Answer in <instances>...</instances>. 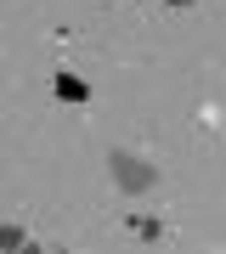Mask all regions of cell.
Wrapping results in <instances>:
<instances>
[{"instance_id":"6da1fadb","label":"cell","mask_w":226,"mask_h":254,"mask_svg":"<svg viewBox=\"0 0 226 254\" xmlns=\"http://www.w3.org/2000/svg\"><path fill=\"white\" fill-rule=\"evenodd\" d=\"M108 175L119 192H130V198H142V192L158 187V164H147L142 153H130V147H113L108 153Z\"/></svg>"},{"instance_id":"52a82bcc","label":"cell","mask_w":226,"mask_h":254,"mask_svg":"<svg viewBox=\"0 0 226 254\" xmlns=\"http://www.w3.org/2000/svg\"><path fill=\"white\" fill-rule=\"evenodd\" d=\"M51 254H68V249H51Z\"/></svg>"},{"instance_id":"5b68a950","label":"cell","mask_w":226,"mask_h":254,"mask_svg":"<svg viewBox=\"0 0 226 254\" xmlns=\"http://www.w3.org/2000/svg\"><path fill=\"white\" fill-rule=\"evenodd\" d=\"M23 254H45V249H40V243H28V249H23Z\"/></svg>"},{"instance_id":"8992f818","label":"cell","mask_w":226,"mask_h":254,"mask_svg":"<svg viewBox=\"0 0 226 254\" xmlns=\"http://www.w3.org/2000/svg\"><path fill=\"white\" fill-rule=\"evenodd\" d=\"M164 6H192V0H164Z\"/></svg>"},{"instance_id":"7a4b0ae2","label":"cell","mask_w":226,"mask_h":254,"mask_svg":"<svg viewBox=\"0 0 226 254\" xmlns=\"http://www.w3.org/2000/svg\"><path fill=\"white\" fill-rule=\"evenodd\" d=\"M51 91L63 96V102H90V85L79 79V73H57V79H51Z\"/></svg>"},{"instance_id":"3957f363","label":"cell","mask_w":226,"mask_h":254,"mask_svg":"<svg viewBox=\"0 0 226 254\" xmlns=\"http://www.w3.org/2000/svg\"><path fill=\"white\" fill-rule=\"evenodd\" d=\"M28 249V232L11 226V220H0V254H23Z\"/></svg>"},{"instance_id":"277c9868","label":"cell","mask_w":226,"mask_h":254,"mask_svg":"<svg viewBox=\"0 0 226 254\" xmlns=\"http://www.w3.org/2000/svg\"><path fill=\"white\" fill-rule=\"evenodd\" d=\"M136 232H142V237H164V226H158L153 215H142V220H136Z\"/></svg>"}]
</instances>
